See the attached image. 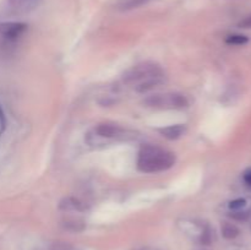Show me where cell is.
<instances>
[{
    "instance_id": "13",
    "label": "cell",
    "mask_w": 251,
    "mask_h": 250,
    "mask_svg": "<svg viewBox=\"0 0 251 250\" xmlns=\"http://www.w3.org/2000/svg\"><path fill=\"white\" fill-rule=\"evenodd\" d=\"M238 27L243 29H251V14L248 15V16H245L242 21H239Z\"/></svg>"
},
{
    "instance_id": "1",
    "label": "cell",
    "mask_w": 251,
    "mask_h": 250,
    "mask_svg": "<svg viewBox=\"0 0 251 250\" xmlns=\"http://www.w3.org/2000/svg\"><path fill=\"white\" fill-rule=\"evenodd\" d=\"M163 69L156 63L146 61L134 65L123 75L126 85H135V90L140 93L149 92L163 82Z\"/></svg>"
},
{
    "instance_id": "12",
    "label": "cell",
    "mask_w": 251,
    "mask_h": 250,
    "mask_svg": "<svg viewBox=\"0 0 251 250\" xmlns=\"http://www.w3.org/2000/svg\"><path fill=\"white\" fill-rule=\"evenodd\" d=\"M245 205H247V200L245 199H237V200H233L229 203V207L233 211H242L245 207Z\"/></svg>"
},
{
    "instance_id": "9",
    "label": "cell",
    "mask_w": 251,
    "mask_h": 250,
    "mask_svg": "<svg viewBox=\"0 0 251 250\" xmlns=\"http://www.w3.org/2000/svg\"><path fill=\"white\" fill-rule=\"evenodd\" d=\"M228 44H232V46H243V44H247L249 42V38L244 34H230L226 39Z\"/></svg>"
},
{
    "instance_id": "15",
    "label": "cell",
    "mask_w": 251,
    "mask_h": 250,
    "mask_svg": "<svg viewBox=\"0 0 251 250\" xmlns=\"http://www.w3.org/2000/svg\"><path fill=\"white\" fill-rule=\"evenodd\" d=\"M244 183L251 188V168L244 173Z\"/></svg>"
},
{
    "instance_id": "5",
    "label": "cell",
    "mask_w": 251,
    "mask_h": 250,
    "mask_svg": "<svg viewBox=\"0 0 251 250\" xmlns=\"http://www.w3.org/2000/svg\"><path fill=\"white\" fill-rule=\"evenodd\" d=\"M26 28V25L21 22H9L0 25V33L7 39H16L25 33Z\"/></svg>"
},
{
    "instance_id": "7",
    "label": "cell",
    "mask_w": 251,
    "mask_h": 250,
    "mask_svg": "<svg viewBox=\"0 0 251 250\" xmlns=\"http://www.w3.org/2000/svg\"><path fill=\"white\" fill-rule=\"evenodd\" d=\"M222 234L226 239H234L239 235V229H238L237 225L226 222L222 225Z\"/></svg>"
},
{
    "instance_id": "3",
    "label": "cell",
    "mask_w": 251,
    "mask_h": 250,
    "mask_svg": "<svg viewBox=\"0 0 251 250\" xmlns=\"http://www.w3.org/2000/svg\"><path fill=\"white\" fill-rule=\"evenodd\" d=\"M144 104L154 109H184L189 107V100L176 92L156 93L145 98Z\"/></svg>"
},
{
    "instance_id": "10",
    "label": "cell",
    "mask_w": 251,
    "mask_h": 250,
    "mask_svg": "<svg viewBox=\"0 0 251 250\" xmlns=\"http://www.w3.org/2000/svg\"><path fill=\"white\" fill-rule=\"evenodd\" d=\"M42 250H75L74 247H71L70 244L68 243H61V242H56V243H51L49 244L46 249Z\"/></svg>"
},
{
    "instance_id": "8",
    "label": "cell",
    "mask_w": 251,
    "mask_h": 250,
    "mask_svg": "<svg viewBox=\"0 0 251 250\" xmlns=\"http://www.w3.org/2000/svg\"><path fill=\"white\" fill-rule=\"evenodd\" d=\"M39 0H11L12 4L17 7V9L22 10H31L38 5Z\"/></svg>"
},
{
    "instance_id": "6",
    "label": "cell",
    "mask_w": 251,
    "mask_h": 250,
    "mask_svg": "<svg viewBox=\"0 0 251 250\" xmlns=\"http://www.w3.org/2000/svg\"><path fill=\"white\" fill-rule=\"evenodd\" d=\"M159 132L163 137L168 140H178L186 132V126L183 124L169 125V126L159 129Z\"/></svg>"
},
{
    "instance_id": "11",
    "label": "cell",
    "mask_w": 251,
    "mask_h": 250,
    "mask_svg": "<svg viewBox=\"0 0 251 250\" xmlns=\"http://www.w3.org/2000/svg\"><path fill=\"white\" fill-rule=\"evenodd\" d=\"M149 0H127L124 5H123V9L124 10H132L136 9V7L142 6L145 5Z\"/></svg>"
},
{
    "instance_id": "4",
    "label": "cell",
    "mask_w": 251,
    "mask_h": 250,
    "mask_svg": "<svg viewBox=\"0 0 251 250\" xmlns=\"http://www.w3.org/2000/svg\"><path fill=\"white\" fill-rule=\"evenodd\" d=\"M95 136L109 141H130L139 137L137 131L114 123H100L95 127Z\"/></svg>"
},
{
    "instance_id": "2",
    "label": "cell",
    "mask_w": 251,
    "mask_h": 250,
    "mask_svg": "<svg viewBox=\"0 0 251 250\" xmlns=\"http://www.w3.org/2000/svg\"><path fill=\"white\" fill-rule=\"evenodd\" d=\"M176 164V154L156 145H144L137 153V169L142 173H161Z\"/></svg>"
},
{
    "instance_id": "14",
    "label": "cell",
    "mask_w": 251,
    "mask_h": 250,
    "mask_svg": "<svg viewBox=\"0 0 251 250\" xmlns=\"http://www.w3.org/2000/svg\"><path fill=\"white\" fill-rule=\"evenodd\" d=\"M5 126H6V122H5V115L2 112L1 107H0V136L2 135V132L5 131Z\"/></svg>"
}]
</instances>
